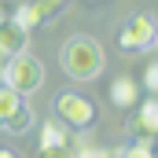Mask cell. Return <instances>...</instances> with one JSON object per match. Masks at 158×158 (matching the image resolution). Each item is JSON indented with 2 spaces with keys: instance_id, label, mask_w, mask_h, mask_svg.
Segmentation results:
<instances>
[{
  "instance_id": "obj_1",
  "label": "cell",
  "mask_w": 158,
  "mask_h": 158,
  "mask_svg": "<svg viewBox=\"0 0 158 158\" xmlns=\"http://www.w3.org/2000/svg\"><path fill=\"white\" fill-rule=\"evenodd\" d=\"M59 63H63L66 77H74V81H92V77L103 74V48H99V40L77 33V37H70L66 44H63Z\"/></svg>"
},
{
  "instance_id": "obj_2",
  "label": "cell",
  "mask_w": 158,
  "mask_h": 158,
  "mask_svg": "<svg viewBox=\"0 0 158 158\" xmlns=\"http://www.w3.org/2000/svg\"><path fill=\"white\" fill-rule=\"evenodd\" d=\"M155 15H147V11H136V15H129L125 22H121L118 30V48L125 55H140V52H147L151 48V40H155Z\"/></svg>"
},
{
  "instance_id": "obj_3",
  "label": "cell",
  "mask_w": 158,
  "mask_h": 158,
  "mask_svg": "<svg viewBox=\"0 0 158 158\" xmlns=\"http://www.w3.org/2000/svg\"><path fill=\"white\" fill-rule=\"evenodd\" d=\"M4 85H11L19 96H33L40 85H44V66H40V59H33L30 52L11 55V59H7V77H4Z\"/></svg>"
},
{
  "instance_id": "obj_4",
  "label": "cell",
  "mask_w": 158,
  "mask_h": 158,
  "mask_svg": "<svg viewBox=\"0 0 158 158\" xmlns=\"http://www.w3.org/2000/svg\"><path fill=\"white\" fill-rule=\"evenodd\" d=\"M55 118L63 121L66 129H92L96 118H99V110L81 92H59L55 96Z\"/></svg>"
},
{
  "instance_id": "obj_5",
  "label": "cell",
  "mask_w": 158,
  "mask_h": 158,
  "mask_svg": "<svg viewBox=\"0 0 158 158\" xmlns=\"http://www.w3.org/2000/svg\"><path fill=\"white\" fill-rule=\"evenodd\" d=\"M125 132L132 136V143H155L158 140V96L136 103V107H129Z\"/></svg>"
},
{
  "instance_id": "obj_6",
  "label": "cell",
  "mask_w": 158,
  "mask_h": 158,
  "mask_svg": "<svg viewBox=\"0 0 158 158\" xmlns=\"http://www.w3.org/2000/svg\"><path fill=\"white\" fill-rule=\"evenodd\" d=\"M30 48V33L11 19V15H0V55H19V52H26Z\"/></svg>"
},
{
  "instance_id": "obj_7",
  "label": "cell",
  "mask_w": 158,
  "mask_h": 158,
  "mask_svg": "<svg viewBox=\"0 0 158 158\" xmlns=\"http://www.w3.org/2000/svg\"><path fill=\"white\" fill-rule=\"evenodd\" d=\"M110 103H114V107H121V110L136 107V103H140V81L129 77V74L114 77V81H110Z\"/></svg>"
},
{
  "instance_id": "obj_8",
  "label": "cell",
  "mask_w": 158,
  "mask_h": 158,
  "mask_svg": "<svg viewBox=\"0 0 158 158\" xmlns=\"http://www.w3.org/2000/svg\"><path fill=\"white\" fill-rule=\"evenodd\" d=\"M0 129H7V132H11V136H26V132H30V129H33V110H30V107H26V99H22V107H19V110H15V114H11V118L4 121V125H0Z\"/></svg>"
},
{
  "instance_id": "obj_9",
  "label": "cell",
  "mask_w": 158,
  "mask_h": 158,
  "mask_svg": "<svg viewBox=\"0 0 158 158\" xmlns=\"http://www.w3.org/2000/svg\"><path fill=\"white\" fill-rule=\"evenodd\" d=\"M22 99H26V96H19V92H15L11 85H0V125L11 118V114H15L19 107H22Z\"/></svg>"
},
{
  "instance_id": "obj_10",
  "label": "cell",
  "mask_w": 158,
  "mask_h": 158,
  "mask_svg": "<svg viewBox=\"0 0 158 158\" xmlns=\"http://www.w3.org/2000/svg\"><path fill=\"white\" fill-rule=\"evenodd\" d=\"M66 136H70V132H66V125H63V121H44V125H40V143H66Z\"/></svg>"
},
{
  "instance_id": "obj_11",
  "label": "cell",
  "mask_w": 158,
  "mask_h": 158,
  "mask_svg": "<svg viewBox=\"0 0 158 158\" xmlns=\"http://www.w3.org/2000/svg\"><path fill=\"white\" fill-rule=\"evenodd\" d=\"M33 4V15H37V22H48V19H55L63 7H66V0H30Z\"/></svg>"
},
{
  "instance_id": "obj_12",
  "label": "cell",
  "mask_w": 158,
  "mask_h": 158,
  "mask_svg": "<svg viewBox=\"0 0 158 158\" xmlns=\"http://www.w3.org/2000/svg\"><path fill=\"white\" fill-rule=\"evenodd\" d=\"M37 158H74V147L70 143H40Z\"/></svg>"
},
{
  "instance_id": "obj_13",
  "label": "cell",
  "mask_w": 158,
  "mask_h": 158,
  "mask_svg": "<svg viewBox=\"0 0 158 158\" xmlns=\"http://www.w3.org/2000/svg\"><path fill=\"white\" fill-rule=\"evenodd\" d=\"M140 85H143L151 96H158V59H151V63L143 66V74H140Z\"/></svg>"
},
{
  "instance_id": "obj_14",
  "label": "cell",
  "mask_w": 158,
  "mask_h": 158,
  "mask_svg": "<svg viewBox=\"0 0 158 158\" xmlns=\"http://www.w3.org/2000/svg\"><path fill=\"white\" fill-rule=\"evenodd\" d=\"M74 158H110V151L107 147H96L92 140H85L81 147H74Z\"/></svg>"
},
{
  "instance_id": "obj_15",
  "label": "cell",
  "mask_w": 158,
  "mask_h": 158,
  "mask_svg": "<svg viewBox=\"0 0 158 158\" xmlns=\"http://www.w3.org/2000/svg\"><path fill=\"white\" fill-rule=\"evenodd\" d=\"M121 158H158V155L151 143H129V147H121Z\"/></svg>"
},
{
  "instance_id": "obj_16",
  "label": "cell",
  "mask_w": 158,
  "mask_h": 158,
  "mask_svg": "<svg viewBox=\"0 0 158 158\" xmlns=\"http://www.w3.org/2000/svg\"><path fill=\"white\" fill-rule=\"evenodd\" d=\"M4 77H7V55H0V85H4Z\"/></svg>"
},
{
  "instance_id": "obj_17",
  "label": "cell",
  "mask_w": 158,
  "mask_h": 158,
  "mask_svg": "<svg viewBox=\"0 0 158 158\" xmlns=\"http://www.w3.org/2000/svg\"><path fill=\"white\" fill-rule=\"evenodd\" d=\"M0 158H19L15 151H7V147H0Z\"/></svg>"
},
{
  "instance_id": "obj_18",
  "label": "cell",
  "mask_w": 158,
  "mask_h": 158,
  "mask_svg": "<svg viewBox=\"0 0 158 158\" xmlns=\"http://www.w3.org/2000/svg\"><path fill=\"white\" fill-rule=\"evenodd\" d=\"M151 44H155V52H158V30H155V40H151Z\"/></svg>"
}]
</instances>
